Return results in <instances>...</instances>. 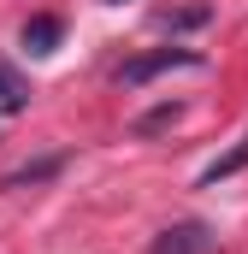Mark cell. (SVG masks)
Listing matches in <instances>:
<instances>
[{"label": "cell", "mask_w": 248, "mask_h": 254, "mask_svg": "<svg viewBox=\"0 0 248 254\" xmlns=\"http://www.w3.org/2000/svg\"><path fill=\"white\" fill-rule=\"evenodd\" d=\"M213 249H219L213 225H201V219H184V225H166V231L154 237V249H148V254H213Z\"/></svg>", "instance_id": "cell-2"}, {"label": "cell", "mask_w": 248, "mask_h": 254, "mask_svg": "<svg viewBox=\"0 0 248 254\" xmlns=\"http://www.w3.org/2000/svg\"><path fill=\"white\" fill-rule=\"evenodd\" d=\"M178 119H184V107H178V101H166V107H154V113H142V119H136V130H142V136H154V130L178 125Z\"/></svg>", "instance_id": "cell-6"}, {"label": "cell", "mask_w": 248, "mask_h": 254, "mask_svg": "<svg viewBox=\"0 0 248 254\" xmlns=\"http://www.w3.org/2000/svg\"><path fill=\"white\" fill-rule=\"evenodd\" d=\"M60 36H65V24H60V18H48V12L24 24V48H30V54H54V48H60Z\"/></svg>", "instance_id": "cell-3"}, {"label": "cell", "mask_w": 248, "mask_h": 254, "mask_svg": "<svg viewBox=\"0 0 248 254\" xmlns=\"http://www.w3.org/2000/svg\"><path fill=\"white\" fill-rule=\"evenodd\" d=\"M24 107H30V83L0 60V113H24Z\"/></svg>", "instance_id": "cell-4"}, {"label": "cell", "mask_w": 248, "mask_h": 254, "mask_svg": "<svg viewBox=\"0 0 248 254\" xmlns=\"http://www.w3.org/2000/svg\"><path fill=\"white\" fill-rule=\"evenodd\" d=\"M107 6H124V0H107Z\"/></svg>", "instance_id": "cell-9"}, {"label": "cell", "mask_w": 248, "mask_h": 254, "mask_svg": "<svg viewBox=\"0 0 248 254\" xmlns=\"http://www.w3.org/2000/svg\"><path fill=\"white\" fill-rule=\"evenodd\" d=\"M60 172V160H42V166H24V172H12L0 190H24V184H42V178H54Z\"/></svg>", "instance_id": "cell-7"}, {"label": "cell", "mask_w": 248, "mask_h": 254, "mask_svg": "<svg viewBox=\"0 0 248 254\" xmlns=\"http://www.w3.org/2000/svg\"><path fill=\"white\" fill-rule=\"evenodd\" d=\"M160 24H166V30H195V24H207V6H189V12H166Z\"/></svg>", "instance_id": "cell-8"}, {"label": "cell", "mask_w": 248, "mask_h": 254, "mask_svg": "<svg viewBox=\"0 0 248 254\" xmlns=\"http://www.w3.org/2000/svg\"><path fill=\"white\" fill-rule=\"evenodd\" d=\"M243 166H248V136H243V142H237V148H231V154H225V160H213V166L201 172V190H213L219 178H237Z\"/></svg>", "instance_id": "cell-5"}, {"label": "cell", "mask_w": 248, "mask_h": 254, "mask_svg": "<svg viewBox=\"0 0 248 254\" xmlns=\"http://www.w3.org/2000/svg\"><path fill=\"white\" fill-rule=\"evenodd\" d=\"M160 71H201V54H195V48H160V54H142V60L119 65V83H124V89H142V83L160 77Z\"/></svg>", "instance_id": "cell-1"}]
</instances>
